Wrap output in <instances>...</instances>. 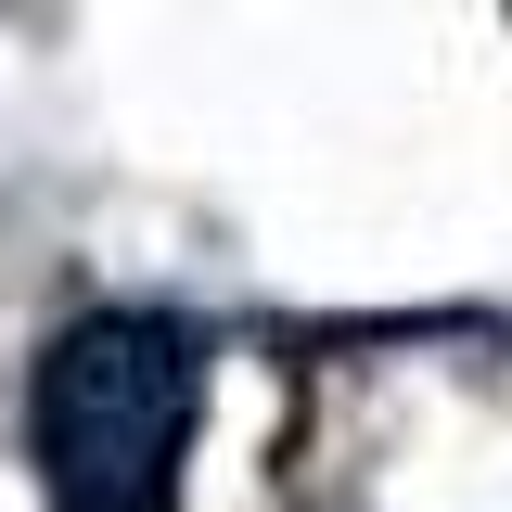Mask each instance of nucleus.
Masks as SVG:
<instances>
[{"label":"nucleus","instance_id":"obj_1","mask_svg":"<svg viewBox=\"0 0 512 512\" xmlns=\"http://www.w3.org/2000/svg\"><path fill=\"white\" fill-rule=\"evenodd\" d=\"M205 423V333L167 308H90L39 346L26 448L52 512H167Z\"/></svg>","mask_w":512,"mask_h":512}]
</instances>
